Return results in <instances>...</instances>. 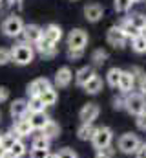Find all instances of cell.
<instances>
[{"label": "cell", "instance_id": "obj_1", "mask_svg": "<svg viewBox=\"0 0 146 158\" xmlns=\"http://www.w3.org/2000/svg\"><path fill=\"white\" fill-rule=\"evenodd\" d=\"M33 57H35V50L28 42H18L11 48V63H15L18 66H26V64L33 63Z\"/></svg>", "mask_w": 146, "mask_h": 158}, {"label": "cell", "instance_id": "obj_2", "mask_svg": "<svg viewBox=\"0 0 146 158\" xmlns=\"http://www.w3.org/2000/svg\"><path fill=\"white\" fill-rule=\"evenodd\" d=\"M124 109L133 114V116H141L143 112H146V98L139 92H132L126 94L124 98Z\"/></svg>", "mask_w": 146, "mask_h": 158}, {"label": "cell", "instance_id": "obj_3", "mask_svg": "<svg viewBox=\"0 0 146 158\" xmlns=\"http://www.w3.org/2000/svg\"><path fill=\"white\" fill-rule=\"evenodd\" d=\"M117 145H119V151L124 153V155H135V153L143 147L139 136L133 134V132H126V134H122V136L119 138V143H117Z\"/></svg>", "mask_w": 146, "mask_h": 158}, {"label": "cell", "instance_id": "obj_4", "mask_svg": "<svg viewBox=\"0 0 146 158\" xmlns=\"http://www.w3.org/2000/svg\"><path fill=\"white\" fill-rule=\"evenodd\" d=\"M2 31H4V35H7V37H18V35H22V31H24V22H22V19L20 17H17V15H9L6 20H4V24H2Z\"/></svg>", "mask_w": 146, "mask_h": 158}, {"label": "cell", "instance_id": "obj_5", "mask_svg": "<svg viewBox=\"0 0 146 158\" xmlns=\"http://www.w3.org/2000/svg\"><path fill=\"white\" fill-rule=\"evenodd\" d=\"M111 140H113V131L110 127H99V129H95V134L91 138V143L99 151V149L110 147L111 145Z\"/></svg>", "mask_w": 146, "mask_h": 158}, {"label": "cell", "instance_id": "obj_6", "mask_svg": "<svg viewBox=\"0 0 146 158\" xmlns=\"http://www.w3.org/2000/svg\"><path fill=\"white\" fill-rule=\"evenodd\" d=\"M68 50H84L88 44V33L80 28H75L68 35Z\"/></svg>", "mask_w": 146, "mask_h": 158}, {"label": "cell", "instance_id": "obj_7", "mask_svg": "<svg viewBox=\"0 0 146 158\" xmlns=\"http://www.w3.org/2000/svg\"><path fill=\"white\" fill-rule=\"evenodd\" d=\"M49 86H51V83L46 77H38V79L31 81V83L28 85V96H29V98H40Z\"/></svg>", "mask_w": 146, "mask_h": 158}, {"label": "cell", "instance_id": "obj_8", "mask_svg": "<svg viewBox=\"0 0 146 158\" xmlns=\"http://www.w3.org/2000/svg\"><path fill=\"white\" fill-rule=\"evenodd\" d=\"M99 112H101V109H99L97 103H86V105L80 109L79 118H80L82 123H93L95 119L99 118Z\"/></svg>", "mask_w": 146, "mask_h": 158}, {"label": "cell", "instance_id": "obj_9", "mask_svg": "<svg viewBox=\"0 0 146 158\" xmlns=\"http://www.w3.org/2000/svg\"><path fill=\"white\" fill-rule=\"evenodd\" d=\"M133 86H135V74L132 70H122L121 79H119V86H117L121 90V94H132Z\"/></svg>", "mask_w": 146, "mask_h": 158}, {"label": "cell", "instance_id": "obj_10", "mask_svg": "<svg viewBox=\"0 0 146 158\" xmlns=\"http://www.w3.org/2000/svg\"><path fill=\"white\" fill-rule=\"evenodd\" d=\"M9 114L13 119H20L29 116V109H28V101L26 99H15L9 105Z\"/></svg>", "mask_w": 146, "mask_h": 158}, {"label": "cell", "instance_id": "obj_11", "mask_svg": "<svg viewBox=\"0 0 146 158\" xmlns=\"http://www.w3.org/2000/svg\"><path fill=\"white\" fill-rule=\"evenodd\" d=\"M106 39H108V42L113 48H122V46L126 44V40H128L119 26H111V28H110L108 33H106Z\"/></svg>", "mask_w": 146, "mask_h": 158}, {"label": "cell", "instance_id": "obj_12", "mask_svg": "<svg viewBox=\"0 0 146 158\" xmlns=\"http://www.w3.org/2000/svg\"><path fill=\"white\" fill-rule=\"evenodd\" d=\"M22 37H24V42H28V44H36L42 39V28L36 24H28V26H24Z\"/></svg>", "mask_w": 146, "mask_h": 158}, {"label": "cell", "instance_id": "obj_13", "mask_svg": "<svg viewBox=\"0 0 146 158\" xmlns=\"http://www.w3.org/2000/svg\"><path fill=\"white\" fill-rule=\"evenodd\" d=\"M42 37L49 40L51 44H59L62 39V28L57 24H48L46 28H42Z\"/></svg>", "mask_w": 146, "mask_h": 158}, {"label": "cell", "instance_id": "obj_14", "mask_svg": "<svg viewBox=\"0 0 146 158\" xmlns=\"http://www.w3.org/2000/svg\"><path fill=\"white\" fill-rule=\"evenodd\" d=\"M18 138H24V136H29L31 132H33V127H31V123H29V116H26V118H20L15 121V125H13V129H11Z\"/></svg>", "mask_w": 146, "mask_h": 158}, {"label": "cell", "instance_id": "obj_15", "mask_svg": "<svg viewBox=\"0 0 146 158\" xmlns=\"http://www.w3.org/2000/svg\"><path fill=\"white\" fill-rule=\"evenodd\" d=\"M104 15V7L101 4H88L84 7V17L88 22H99Z\"/></svg>", "mask_w": 146, "mask_h": 158}, {"label": "cell", "instance_id": "obj_16", "mask_svg": "<svg viewBox=\"0 0 146 158\" xmlns=\"http://www.w3.org/2000/svg\"><path fill=\"white\" fill-rule=\"evenodd\" d=\"M35 50L42 55V57L51 59V57H55V53H57V44H51L49 40H46L44 37H42V39L35 44Z\"/></svg>", "mask_w": 146, "mask_h": 158}, {"label": "cell", "instance_id": "obj_17", "mask_svg": "<svg viewBox=\"0 0 146 158\" xmlns=\"http://www.w3.org/2000/svg\"><path fill=\"white\" fill-rule=\"evenodd\" d=\"M71 79H73L71 70H70L68 66H62V68H59L57 74H55V86H59V88H66V86H70Z\"/></svg>", "mask_w": 146, "mask_h": 158}, {"label": "cell", "instance_id": "obj_18", "mask_svg": "<svg viewBox=\"0 0 146 158\" xmlns=\"http://www.w3.org/2000/svg\"><path fill=\"white\" fill-rule=\"evenodd\" d=\"M48 121H49V116L46 112H33V114H29V123H31L33 131H42L48 125Z\"/></svg>", "mask_w": 146, "mask_h": 158}, {"label": "cell", "instance_id": "obj_19", "mask_svg": "<svg viewBox=\"0 0 146 158\" xmlns=\"http://www.w3.org/2000/svg\"><path fill=\"white\" fill-rule=\"evenodd\" d=\"M93 76H95V72H93L91 66H82V68L77 70V74H75V83H77L79 86H84Z\"/></svg>", "mask_w": 146, "mask_h": 158}, {"label": "cell", "instance_id": "obj_20", "mask_svg": "<svg viewBox=\"0 0 146 158\" xmlns=\"http://www.w3.org/2000/svg\"><path fill=\"white\" fill-rule=\"evenodd\" d=\"M40 134H42V136H46L48 140H53V138H57V136L60 134V125H59L57 121L49 119V121H48V125L40 131Z\"/></svg>", "mask_w": 146, "mask_h": 158}, {"label": "cell", "instance_id": "obj_21", "mask_svg": "<svg viewBox=\"0 0 146 158\" xmlns=\"http://www.w3.org/2000/svg\"><path fill=\"white\" fill-rule=\"evenodd\" d=\"M119 28L122 30V33L126 35V39H135L137 35H141V33H143V31H139V30L130 22V19H124V20L119 24Z\"/></svg>", "mask_w": 146, "mask_h": 158}, {"label": "cell", "instance_id": "obj_22", "mask_svg": "<svg viewBox=\"0 0 146 158\" xmlns=\"http://www.w3.org/2000/svg\"><path fill=\"white\" fill-rule=\"evenodd\" d=\"M84 90H86L88 94H91V96H93V94H99V92L102 90V79H101V76L95 74L93 77L84 85Z\"/></svg>", "mask_w": 146, "mask_h": 158}, {"label": "cell", "instance_id": "obj_23", "mask_svg": "<svg viewBox=\"0 0 146 158\" xmlns=\"http://www.w3.org/2000/svg\"><path fill=\"white\" fill-rule=\"evenodd\" d=\"M93 134H95V127H93L91 123H82V125L79 127V131H77V136H79V140H82V142L91 140Z\"/></svg>", "mask_w": 146, "mask_h": 158}, {"label": "cell", "instance_id": "obj_24", "mask_svg": "<svg viewBox=\"0 0 146 158\" xmlns=\"http://www.w3.org/2000/svg\"><path fill=\"white\" fill-rule=\"evenodd\" d=\"M57 98H59V94H57V90L53 88V86H49L42 96H40V99H42V103L46 105V107H51V105H55L57 103Z\"/></svg>", "mask_w": 146, "mask_h": 158}, {"label": "cell", "instance_id": "obj_25", "mask_svg": "<svg viewBox=\"0 0 146 158\" xmlns=\"http://www.w3.org/2000/svg\"><path fill=\"white\" fill-rule=\"evenodd\" d=\"M132 50L135 53H146V35L141 33L135 39H132Z\"/></svg>", "mask_w": 146, "mask_h": 158}, {"label": "cell", "instance_id": "obj_26", "mask_svg": "<svg viewBox=\"0 0 146 158\" xmlns=\"http://www.w3.org/2000/svg\"><path fill=\"white\" fill-rule=\"evenodd\" d=\"M17 140H20L13 131H9V132H6V134H2V142H0V145L6 149V151H9L11 147H13V143L17 142Z\"/></svg>", "mask_w": 146, "mask_h": 158}, {"label": "cell", "instance_id": "obj_27", "mask_svg": "<svg viewBox=\"0 0 146 158\" xmlns=\"http://www.w3.org/2000/svg\"><path fill=\"white\" fill-rule=\"evenodd\" d=\"M9 153H11L15 158H22L26 153H28V147H26V143H24L22 140H17V142L13 143V147L9 149Z\"/></svg>", "mask_w": 146, "mask_h": 158}, {"label": "cell", "instance_id": "obj_28", "mask_svg": "<svg viewBox=\"0 0 146 158\" xmlns=\"http://www.w3.org/2000/svg\"><path fill=\"white\" fill-rule=\"evenodd\" d=\"M28 109H29V114H33V112H44L46 105L42 103L40 98H29L28 99Z\"/></svg>", "mask_w": 146, "mask_h": 158}, {"label": "cell", "instance_id": "obj_29", "mask_svg": "<svg viewBox=\"0 0 146 158\" xmlns=\"http://www.w3.org/2000/svg\"><path fill=\"white\" fill-rule=\"evenodd\" d=\"M121 74H122V70H121V68H110L108 74H106V81H108L110 86H119Z\"/></svg>", "mask_w": 146, "mask_h": 158}, {"label": "cell", "instance_id": "obj_30", "mask_svg": "<svg viewBox=\"0 0 146 158\" xmlns=\"http://www.w3.org/2000/svg\"><path fill=\"white\" fill-rule=\"evenodd\" d=\"M130 22H132L139 31H144V28H146V15H143V13H133V15L130 17Z\"/></svg>", "mask_w": 146, "mask_h": 158}, {"label": "cell", "instance_id": "obj_31", "mask_svg": "<svg viewBox=\"0 0 146 158\" xmlns=\"http://www.w3.org/2000/svg\"><path fill=\"white\" fill-rule=\"evenodd\" d=\"M132 6H133L132 0H113V7L117 13H128L132 9Z\"/></svg>", "mask_w": 146, "mask_h": 158}, {"label": "cell", "instance_id": "obj_32", "mask_svg": "<svg viewBox=\"0 0 146 158\" xmlns=\"http://www.w3.org/2000/svg\"><path fill=\"white\" fill-rule=\"evenodd\" d=\"M106 59H108V53H106L102 48H99V50H95V52L91 53V61H93L97 66L104 64V63H106Z\"/></svg>", "mask_w": 146, "mask_h": 158}, {"label": "cell", "instance_id": "obj_33", "mask_svg": "<svg viewBox=\"0 0 146 158\" xmlns=\"http://www.w3.org/2000/svg\"><path fill=\"white\" fill-rule=\"evenodd\" d=\"M31 149H49V140L42 134H38L33 138V143H31Z\"/></svg>", "mask_w": 146, "mask_h": 158}, {"label": "cell", "instance_id": "obj_34", "mask_svg": "<svg viewBox=\"0 0 146 158\" xmlns=\"http://www.w3.org/2000/svg\"><path fill=\"white\" fill-rule=\"evenodd\" d=\"M11 63V50L9 48H0V66Z\"/></svg>", "mask_w": 146, "mask_h": 158}, {"label": "cell", "instance_id": "obj_35", "mask_svg": "<svg viewBox=\"0 0 146 158\" xmlns=\"http://www.w3.org/2000/svg\"><path fill=\"white\" fill-rule=\"evenodd\" d=\"M49 149H31L29 151V158H49Z\"/></svg>", "mask_w": 146, "mask_h": 158}, {"label": "cell", "instance_id": "obj_36", "mask_svg": "<svg viewBox=\"0 0 146 158\" xmlns=\"http://www.w3.org/2000/svg\"><path fill=\"white\" fill-rule=\"evenodd\" d=\"M113 156H115V151L111 149V145L106 147V149H99L95 153V158H113Z\"/></svg>", "mask_w": 146, "mask_h": 158}, {"label": "cell", "instance_id": "obj_37", "mask_svg": "<svg viewBox=\"0 0 146 158\" xmlns=\"http://www.w3.org/2000/svg\"><path fill=\"white\" fill-rule=\"evenodd\" d=\"M57 158H79L77 156V153L73 151V149H60L59 153H57Z\"/></svg>", "mask_w": 146, "mask_h": 158}, {"label": "cell", "instance_id": "obj_38", "mask_svg": "<svg viewBox=\"0 0 146 158\" xmlns=\"http://www.w3.org/2000/svg\"><path fill=\"white\" fill-rule=\"evenodd\" d=\"M84 55V50H68V59L70 61H79Z\"/></svg>", "mask_w": 146, "mask_h": 158}, {"label": "cell", "instance_id": "obj_39", "mask_svg": "<svg viewBox=\"0 0 146 158\" xmlns=\"http://www.w3.org/2000/svg\"><path fill=\"white\" fill-rule=\"evenodd\" d=\"M137 127L141 131H146V112H143L141 116H137Z\"/></svg>", "mask_w": 146, "mask_h": 158}, {"label": "cell", "instance_id": "obj_40", "mask_svg": "<svg viewBox=\"0 0 146 158\" xmlns=\"http://www.w3.org/2000/svg\"><path fill=\"white\" fill-rule=\"evenodd\" d=\"M9 99V90L6 86H0V103H6Z\"/></svg>", "mask_w": 146, "mask_h": 158}, {"label": "cell", "instance_id": "obj_41", "mask_svg": "<svg viewBox=\"0 0 146 158\" xmlns=\"http://www.w3.org/2000/svg\"><path fill=\"white\" fill-rule=\"evenodd\" d=\"M113 109H115V110L124 109V99H122V98H115V99H113Z\"/></svg>", "mask_w": 146, "mask_h": 158}, {"label": "cell", "instance_id": "obj_42", "mask_svg": "<svg viewBox=\"0 0 146 158\" xmlns=\"http://www.w3.org/2000/svg\"><path fill=\"white\" fill-rule=\"evenodd\" d=\"M139 94H143V96H146V76H143V79H141V83H139Z\"/></svg>", "mask_w": 146, "mask_h": 158}, {"label": "cell", "instance_id": "obj_43", "mask_svg": "<svg viewBox=\"0 0 146 158\" xmlns=\"http://www.w3.org/2000/svg\"><path fill=\"white\" fill-rule=\"evenodd\" d=\"M135 158H146V151H144V147H141L137 153H135Z\"/></svg>", "mask_w": 146, "mask_h": 158}, {"label": "cell", "instance_id": "obj_44", "mask_svg": "<svg viewBox=\"0 0 146 158\" xmlns=\"http://www.w3.org/2000/svg\"><path fill=\"white\" fill-rule=\"evenodd\" d=\"M6 153H7V151H6V149H4V147H2V145H0V158L4 156V155H6Z\"/></svg>", "mask_w": 146, "mask_h": 158}, {"label": "cell", "instance_id": "obj_45", "mask_svg": "<svg viewBox=\"0 0 146 158\" xmlns=\"http://www.w3.org/2000/svg\"><path fill=\"white\" fill-rule=\"evenodd\" d=\"M2 158H15V156H13V155H11L9 151H7V153H6V155H4V156H2Z\"/></svg>", "mask_w": 146, "mask_h": 158}, {"label": "cell", "instance_id": "obj_46", "mask_svg": "<svg viewBox=\"0 0 146 158\" xmlns=\"http://www.w3.org/2000/svg\"><path fill=\"white\" fill-rule=\"evenodd\" d=\"M9 2H11V4H18L20 0H9Z\"/></svg>", "mask_w": 146, "mask_h": 158}, {"label": "cell", "instance_id": "obj_47", "mask_svg": "<svg viewBox=\"0 0 146 158\" xmlns=\"http://www.w3.org/2000/svg\"><path fill=\"white\" fill-rule=\"evenodd\" d=\"M49 158H57V155H49Z\"/></svg>", "mask_w": 146, "mask_h": 158}, {"label": "cell", "instance_id": "obj_48", "mask_svg": "<svg viewBox=\"0 0 146 158\" xmlns=\"http://www.w3.org/2000/svg\"><path fill=\"white\" fill-rule=\"evenodd\" d=\"M132 2H133V4H135V2H141V0H132Z\"/></svg>", "mask_w": 146, "mask_h": 158}, {"label": "cell", "instance_id": "obj_49", "mask_svg": "<svg viewBox=\"0 0 146 158\" xmlns=\"http://www.w3.org/2000/svg\"><path fill=\"white\" fill-rule=\"evenodd\" d=\"M0 142H2V132H0Z\"/></svg>", "mask_w": 146, "mask_h": 158}, {"label": "cell", "instance_id": "obj_50", "mask_svg": "<svg viewBox=\"0 0 146 158\" xmlns=\"http://www.w3.org/2000/svg\"><path fill=\"white\" fill-rule=\"evenodd\" d=\"M143 33H144V35H146V28H144V31H143Z\"/></svg>", "mask_w": 146, "mask_h": 158}, {"label": "cell", "instance_id": "obj_51", "mask_svg": "<svg viewBox=\"0 0 146 158\" xmlns=\"http://www.w3.org/2000/svg\"><path fill=\"white\" fill-rule=\"evenodd\" d=\"M143 147H144V151H146V143H144V145H143Z\"/></svg>", "mask_w": 146, "mask_h": 158}, {"label": "cell", "instance_id": "obj_52", "mask_svg": "<svg viewBox=\"0 0 146 158\" xmlns=\"http://www.w3.org/2000/svg\"><path fill=\"white\" fill-rule=\"evenodd\" d=\"M0 2H2V0H0Z\"/></svg>", "mask_w": 146, "mask_h": 158}]
</instances>
